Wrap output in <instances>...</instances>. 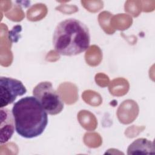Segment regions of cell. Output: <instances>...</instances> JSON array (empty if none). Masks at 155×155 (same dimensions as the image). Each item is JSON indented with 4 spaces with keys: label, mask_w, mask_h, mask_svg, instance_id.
<instances>
[{
    "label": "cell",
    "mask_w": 155,
    "mask_h": 155,
    "mask_svg": "<svg viewBox=\"0 0 155 155\" xmlns=\"http://www.w3.org/2000/svg\"><path fill=\"white\" fill-rule=\"evenodd\" d=\"M153 142L145 139L139 138L134 140L128 147L127 154H151L155 153Z\"/></svg>",
    "instance_id": "8992f818"
},
{
    "label": "cell",
    "mask_w": 155,
    "mask_h": 155,
    "mask_svg": "<svg viewBox=\"0 0 155 155\" xmlns=\"http://www.w3.org/2000/svg\"><path fill=\"white\" fill-rule=\"evenodd\" d=\"M90 33L88 27L75 18L60 22L53 34V45L63 56H76L84 52L90 44Z\"/></svg>",
    "instance_id": "7a4b0ae2"
},
{
    "label": "cell",
    "mask_w": 155,
    "mask_h": 155,
    "mask_svg": "<svg viewBox=\"0 0 155 155\" xmlns=\"http://www.w3.org/2000/svg\"><path fill=\"white\" fill-rule=\"evenodd\" d=\"M12 111L15 130L24 138L38 137L48 124V113L35 96L20 99L14 104Z\"/></svg>",
    "instance_id": "6da1fadb"
},
{
    "label": "cell",
    "mask_w": 155,
    "mask_h": 155,
    "mask_svg": "<svg viewBox=\"0 0 155 155\" xmlns=\"http://www.w3.org/2000/svg\"><path fill=\"white\" fill-rule=\"evenodd\" d=\"M27 89L22 82L9 77L0 78V108L13 103L18 96L25 94Z\"/></svg>",
    "instance_id": "277c9868"
},
{
    "label": "cell",
    "mask_w": 155,
    "mask_h": 155,
    "mask_svg": "<svg viewBox=\"0 0 155 155\" xmlns=\"http://www.w3.org/2000/svg\"><path fill=\"white\" fill-rule=\"evenodd\" d=\"M0 143H7L12 137L15 124L12 111L6 108L0 109Z\"/></svg>",
    "instance_id": "5b68a950"
},
{
    "label": "cell",
    "mask_w": 155,
    "mask_h": 155,
    "mask_svg": "<svg viewBox=\"0 0 155 155\" xmlns=\"http://www.w3.org/2000/svg\"><path fill=\"white\" fill-rule=\"evenodd\" d=\"M33 95L48 114L56 115L64 108V102L50 82L43 81L38 84L33 90Z\"/></svg>",
    "instance_id": "3957f363"
}]
</instances>
